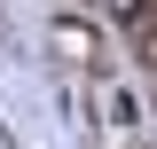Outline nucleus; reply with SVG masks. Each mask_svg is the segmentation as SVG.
Segmentation results:
<instances>
[{
    "label": "nucleus",
    "instance_id": "1",
    "mask_svg": "<svg viewBox=\"0 0 157 149\" xmlns=\"http://www.w3.org/2000/svg\"><path fill=\"white\" fill-rule=\"evenodd\" d=\"M55 39L71 47V55H94V32H86V24H55Z\"/></svg>",
    "mask_w": 157,
    "mask_h": 149
},
{
    "label": "nucleus",
    "instance_id": "2",
    "mask_svg": "<svg viewBox=\"0 0 157 149\" xmlns=\"http://www.w3.org/2000/svg\"><path fill=\"white\" fill-rule=\"evenodd\" d=\"M110 8H118L126 24H149V16H157V0H110Z\"/></svg>",
    "mask_w": 157,
    "mask_h": 149
}]
</instances>
